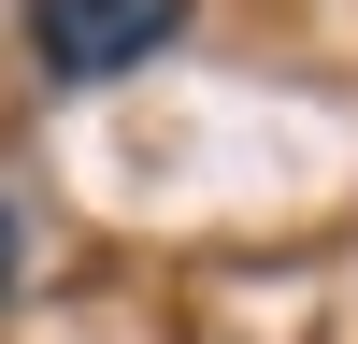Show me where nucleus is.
<instances>
[{"mask_svg": "<svg viewBox=\"0 0 358 344\" xmlns=\"http://www.w3.org/2000/svg\"><path fill=\"white\" fill-rule=\"evenodd\" d=\"M15 273H29V244H15V215H0V301H15Z\"/></svg>", "mask_w": 358, "mask_h": 344, "instance_id": "2", "label": "nucleus"}, {"mask_svg": "<svg viewBox=\"0 0 358 344\" xmlns=\"http://www.w3.org/2000/svg\"><path fill=\"white\" fill-rule=\"evenodd\" d=\"M158 43H187V0H29V57L57 86H115Z\"/></svg>", "mask_w": 358, "mask_h": 344, "instance_id": "1", "label": "nucleus"}]
</instances>
